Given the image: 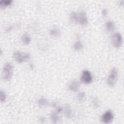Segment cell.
I'll return each instance as SVG.
<instances>
[{
  "instance_id": "1",
  "label": "cell",
  "mask_w": 124,
  "mask_h": 124,
  "mask_svg": "<svg viewBox=\"0 0 124 124\" xmlns=\"http://www.w3.org/2000/svg\"><path fill=\"white\" fill-rule=\"evenodd\" d=\"M13 72V66L9 62L6 63L3 66L2 70V77L5 81L11 80Z\"/></svg>"
},
{
  "instance_id": "2",
  "label": "cell",
  "mask_w": 124,
  "mask_h": 124,
  "mask_svg": "<svg viewBox=\"0 0 124 124\" xmlns=\"http://www.w3.org/2000/svg\"><path fill=\"white\" fill-rule=\"evenodd\" d=\"M118 77V72L117 69L115 67L112 68L107 79L108 85L111 87L114 86L117 82Z\"/></svg>"
},
{
  "instance_id": "3",
  "label": "cell",
  "mask_w": 124,
  "mask_h": 124,
  "mask_svg": "<svg viewBox=\"0 0 124 124\" xmlns=\"http://www.w3.org/2000/svg\"><path fill=\"white\" fill-rule=\"evenodd\" d=\"M13 58L17 62L22 63L25 61L29 60L30 58V56L28 53L17 51L13 53Z\"/></svg>"
},
{
  "instance_id": "4",
  "label": "cell",
  "mask_w": 124,
  "mask_h": 124,
  "mask_svg": "<svg viewBox=\"0 0 124 124\" xmlns=\"http://www.w3.org/2000/svg\"><path fill=\"white\" fill-rule=\"evenodd\" d=\"M123 38L121 34L119 33H115L111 36V42L113 46L115 48L121 47L123 44Z\"/></svg>"
},
{
  "instance_id": "5",
  "label": "cell",
  "mask_w": 124,
  "mask_h": 124,
  "mask_svg": "<svg viewBox=\"0 0 124 124\" xmlns=\"http://www.w3.org/2000/svg\"><path fill=\"white\" fill-rule=\"evenodd\" d=\"M80 80L85 84L90 83L93 80V77L90 72L87 70L83 71L80 77Z\"/></svg>"
},
{
  "instance_id": "6",
  "label": "cell",
  "mask_w": 124,
  "mask_h": 124,
  "mask_svg": "<svg viewBox=\"0 0 124 124\" xmlns=\"http://www.w3.org/2000/svg\"><path fill=\"white\" fill-rule=\"evenodd\" d=\"M114 115L111 110L106 111L101 116V121L105 123L108 124L110 123L113 119Z\"/></svg>"
},
{
  "instance_id": "7",
  "label": "cell",
  "mask_w": 124,
  "mask_h": 124,
  "mask_svg": "<svg viewBox=\"0 0 124 124\" xmlns=\"http://www.w3.org/2000/svg\"><path fill=\"white\" fill-rule=\"evenodd\" d=\"M88 22L86 14L85 12L82 11L78 14L77 23L82 25H86Z\"/></svg>"
},
{
  "instance_id": "8",
  "label": "cell",
  "mask_w": 124,
  "mask_h": 124,
  "mask_svg": "<svg viewBox=\"0 0 124 124\" xmlns=\"http://www.w3.org/2000/svg\"><path fill=\"white\" fill-rule=\"evenodd\" d=\"M80 86V82L77 80H74L69 85L68 89L70 91L72 92H76L78 91Z\"/></svg>"
},
{
  "instance_id": "9",
  "label": "cell",
  "mask_w": 124,
  "mask_h": 124,
  "mask_svg": "<svg viewBox=\"0 0 124 124\" xmlns=\"http://www.w3.org/2000/svg\"><path fill=\"white\" fill-rule=\"evenodd\" d=\"M22 43L25 45H29L31 41V38L27 33L23 34L21 38Z\"/></svg>"
},
{
  "instance_id": "10",
  "label": "cell",
  "mask_w": 124,
  "mask_h": 124,
  "mask_svg": "<svg viewBox=\"0 0 124 124\" xmlns=\"http://www.w3.org/2000/svg\"><path fill=\"white\" fill-rule=\"evenodd\" d=\"M106 30L109 32L113 31L115 29V25L114 22L111 20L108 21L106 23Z\"/></svg>"
},
{
  "instance_id": "11",
  "label": "cell",
  "mask_w": 124,
  "mask_h": 124,
  "mask_svg": "<svg viewBox=\"0 0 124 124\" xmlns=\"http://www.w3.org/2000/svg\"><path fill=\"white\" fill-rule=\"evenodd\" d=\"M64 114L67 118H70L72 116V110L70 106L66 105L64 107Z\"/></svg>"
},
{
  "instance_id": "12",
  "label": "cell",
  "mask_w": 124,
  "mask_h": 124,
  "mask_svg": "<svg viewBox=\"0 0 124 124\" xmlns=\"http://www.w3.org/2000/svg\"><path fill=\"white\" fill-rule=\"evenodd\" d=\"M49 34L53 37H58L60 34V31L58 29L54 28L50 30Z\"/></svg>"
},
{
  "instance_id": "13",
  "label": "cell",
  "mask_w": 124,
  "mask_h": 124,
  "mask_svg": "<svg viewBox=\"0 0 124 124\" xmlns=\"http://www.w3.org/2000/svg\"><path fill=\"white\" fill-rule=\"evenodd\" d=\"M83 47V45L81 41H77L73 45V48L76 51L81 50Z\"/></svg>"
},
{
  "instance_id": "14",
  "label": "cell",
  "mask_w": 124,
  "mask_h": 124,
  "mask_svg": "<svg viewBox=\"0 0 124 124\" xmlns=\"http://www.w3.org/2000/svg\"><path fill=\"white\" fill-rule=\"evenodd\" d=\"M12 3V0H4L0 1V7L2 8H5L9 5H11Z\"/></svg>"
},
{
  "instance_id": "15",
  "label": "cell",
  "mask_w": 124,
  "mask_h": 124,
  "mask_svg": "<svg viewBox=\"0 0 124 124\" xmlns=\"http://www.w3.org/2000/svg\"><path fill=\"white\" fill-rule=\"evenodd\" d=\"M48 102L47 100L44 97H41L38 100V105L41 107L46 106L47 105H48Z\"/></svg>"
},
{
  "instance_id": "16",
  "label": "cell",
  "mask_w": 124,
  "mask_h": 124,
  "mask_svg": "<svg viewBox=\"0 0 124 124\" xmlns=\"http://www.w3.org/2000/svg\"><path fill=\"white\" fill-rule=\"evenodd\" d=\"M70 18L71 20L75 23L77 24V19H78V14L75 12L71 13L70 16Z\"/></svg>"
},
{
  "instance_id": "17",
  "label": "cell",
  "mask_w": 124,
  "mask_h": 124,
  "mask_svg": "<svg viewBox=\"0 0 124 124\" xmlns=\"http://www.w3.org/2000/svg\"><path fill=\"white\" fill-rule=\"evenodd\" d=\"M58 112L56 111L55 112L53 113L51 115V118L53 123H57V121L59 120V117L58 115Z\"/></svg>"
},
{
  "instance_id": "18",
  "label": "cell",
  "mask_w": 124,
  "mask_h": 124,
  "mask_svg": "<svg viewBox=\"0 0 124 124\" xmlns=\"http://www.w3.org/2000/svg\"><path fill=\"white\" fill-rule=\"evenodd\" d=\"M85 95H86V94H85V92H79L78 93V96H77V98H78V100L79 101H82L84 99V98H85Z\"/></svg>"
},
{
  "instance_id": "19",
  "label": "cell",
  "mask_w": 124,
  "mask_h": 124,
  "mask_svg": "<svg viewBox=\"0 0 124 124\" xmlns=\"http://www.w3.org/2000/svg\"><path fill=\"white\" fill-rule=\"evenodd\" d=\"M6 94L5 93L2 91V90H0V101L1 102H4L6 100Z\"/></svg>"
},
{
  "instance_id": "20",
  "label": "cell",
  "mask_w": 124,
  "mask_h": 124,
  "mask_svg": "<svg viewBox=\"0 0 124 124\" xmlns=\"http://www.w3.org/2000/svg\"><path fill=\"white\" fill-rule=\"evenodd\" d=\"M93 104L94 107L97 108L99 106V101L97 98H94L93 100Z\"/></svg>"
},
{
  "instance_id": "21",
  "label": "cell",
  "mask_w": 124,
  "mask_h": 124,
  "mask_svg": "<svg viewBox=\"0 0 124 124\" xmlns=\"http://www.w3.org/2000/svg\"><path fill=\"white\" fill-rule=\"evenodd\" d=\"M102 14L103 15V16H106L107 14H108V11L106 9H104L102 11Z\"/></svg>"
}]
</instances>
